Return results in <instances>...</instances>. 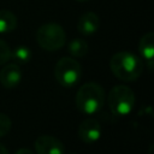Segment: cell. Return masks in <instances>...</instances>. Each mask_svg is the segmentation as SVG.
<instances>
[{
	"instance_id": "cell-1",
	"label": "cell",
	"mask_w": 154,
	"mask_h": 154,
	"mask_svg": "<svg viewBox=\"0 0 154 154\" xmlns=\"http://www.w3.org/2000/svg\"><path fill=\"white\" fill-rule=\"evenodd\" d=\"M112 73L120 81L134 82L143 72V60L131 52H118L112 55L109 60Z\"/></svg>"
},
{
	"instance_id": "cell-2",
	"label": "cell",
	"mask_w": 154,
	"mask_h": 154,
	"mask_svg": "<svg viewBox=\"0 0 154 154\" xmlns=\"http://www.w3.org/2000/svg\"><path fill=\"white\" fill-rule=\"evenodd\" d=\"M106 95L103 88L95 82L84 83L76 94V107L79 112L87 116L97 113L105 105Z\"/></svg>"
},
{
	"instance_id": "cell-3",
	"label": "cell",
	"mask_w": 154,
	"mask_h": 154,
	"mask_svg": "<svg viewBox=\"0 0 154 154\" xmlns=\"http://www.w3.org/2000/svg\"><path fill=\"white\" fill-rule=\"evenodd\" d=\"M107 102L111 112L118 117H125L130 114L135 107L136 97L131 88L118 84L114 85L107 96Z\"/></svg>"
},
{
	"instance_id": "cell-4",
	"label": "cell",
	"mask_w": 154,
	"mask_h": 154,
	"mask_svg": "<svg viewBox=\"0 0 154 154\" xmlns=\"http://www.w3.org/2000/svg\"><path fill=\"white\" fill-rule=\"evenodd\" d=\"M36 41L45 51L54 52L64 47L66 42V34L58 23L42 24L36 31Z\"/></svg>"
},
{
	"instance_id": "cell-5",
	"label": "cell",
	"mask_w": 154,
	"mask_h": 154,
	"mask_svg": "<svg viewBox=\"0 0 154 154\" xmlns=\"http://www.w3.org/2000/svg\"><path fill=\"white\" fill-rule=\"evenodd\" d=\"M54 77L61 87L72 88L81 81L82 66L75 58L63 57L55 64Z\"/></svg>"
},
{
	"instance_id": "cell-6",
	"label": "cell",
	"mask_w": 154,
	"mask_h": 154,
	"mask_svg": "<svg viewBox=\"0 0 154 154\" xmlns=\"http://www.w3.org/2000/svg\"><path fill=\"white\" fill-rule=\"evenodd\" d=\"M101 134H102L101 124L95 118L84 119L78 125V129H77V135L79 140L87 144H93L97 142L101 137Z\"/></svg>"
},
{
	"instance_id": "cell-7",
	"label": "cell",
	"mask_w": 154,
	"mask_h": 154,
	"mask_svg": "<svg viewBox=\"0 0 154 154\" xmlns=\"http://www.w3.org/2000/svg\"><path fill=\"white\" fill-rule=\"evenodd\" d=\"M36 154H65V147L60 140L51 135H41L35 140Z\"/></svg>"
},
{
	"instance_id": "cell-8",
	"label": "cell",
	"mask_w": 154,
	"mask_h": 154,
	"mask_svg": "<svg viewBox=\"0 0 154 154\" xmlns=\"http://www.w3.org/2000/svg\"><path fill=\"white\" fill-rule=\"evenodd\" d=\"M22 82V70L18 64H5L0 70V83L6 89H13Z\"/></svg>"
},
{
	"instance_id": "cell-9",
	"label": "cell",
	"mask_w": 154,
	"mask_h": 154,
	"mask_svg": "<svg viewBox=\"0 0 154 154\" xmlns=\"http://www.w3.org/2000/svg\"><path fill=\"white\" fill-rule=\"evenodd\" d=\"M100 19L99 16L94 12H85L83 13L77 22V30L79 34L84 36H90L99 30Z\"/></svg>"
},
{
	"instance_id": "cell-10",
	"label": "cell",
	"mask_w": 154,
	"mask_h": 154,
	"mask_svg": "<svg viewBox=\"0 0 154 154\" xmlns=\"http://www.w3.org/2000/svg\"><path fill=\"white\" fill-rule=\"evenodd\" d=\"M138 51L150 70L153 67V60H154V34L152 31L146 32L141 37L138 42Z\"/></svg>"
},
{
	"instance_id": "cell-11",
	"label": "cell",
	"mask_w": 154,
	"mask_h": 154,
	"mask_svg": "<svg viewBox=\"0 0 154 154\" xmlns=\"http://www.w3.org/2000/svg\"><path fill=\"white\" fill-rule=\"evenodd\" d=\"M17 28V17L7 10H0V34L12 32Z\"/></svg>"
},
{
	"instance_id": "cell-12",
	"label": "cell",
	"mask_w": 154,
	"mask_h": 154,
	"mask_svg": "<svg viewBox=\"0 0 154 154\" xmlns=\"http://www.w3.org/2000/svg\"><path fill=\"white\" fill-rule=\"evenodd\" d=\"M69 53L73 58H82L88 53V43L83 38H73L67 45Z\"/></svg>"
},
{
	"instance_id": "cell-13",
	"label": "cell",
	"mask_w": 154,
	"mask_h": 154,
	"mask_svg": "<svg viewBox=\"0 0 154 154\" xmlns=\"http://www.w3.org/2000/svg\"><path fill=\"white\" fill-rule=\"evenodd\" d=\"M10 59H12L13 63H16L18 65L26 64L31 59V51L25 46H17L13 51H11Z\"/></svg>"
},
{
	"instance_id": "cell-14",
	"label": "cell",
	"mask_w": 154,
	"mask_h": 154,
	"mask_svg": "<svg viewBox=\"0 0 154 154\" xmlns=\"http://www.w3.org/2000/svg\"><path fill=\"white\" fill-rule=\"evenodd\" d=\"M11 126H12V122L10 117L0 112V137L6 136L11 131Z\"/></svg>"
},
{
	"instance_id": "cell-15",
	"label": "cell",
	"mask_w": 154,
	"mask_h": 154,
	"mask_svg": "<svg viewBox=\"0 0 154 154\" xmlns=\"http://www.w3.org/2000/svg\"><path fill=\"white\" fill-rule=\"evenodd\" d=\"M10 57H11V48H10V46L4 40L0 38V66L5 65L10 60Z\"/></svg>"
},
{
	"instance_id": "cell-16",
	"label": "cell",
	"mask_w": 154,
	"mask_h": 154,
	"mask_svg": "<svg viewBox=\"0 0 154 154\" xmlns=\"http://www.w3.org/2000/svg\"><path fill=\"white\" fill-rule=\"evenodd\" d=\"M16 154H34V153L28 148H20V149H18L16 152Z\"/></svg>"
},
{
	"instance_id": "cell-17",
	"label": "cell",
	"mask_w": 154,
	"mask_h": 154,
	"mask_svg": "<svg viewBox=\"0 0 154 154\" xmlns=\"http://www.w3.org/2000/svg\"><path fill=\"white\" fill-rule=\"evenodd\" d=\"M0 154H8V150L0 143Z\"/></svg>"
},
{
	"instance_id": "cell-18",
	"label": "cell",
	"mask_w": 154,
	"mask_h": 154,
	"mask_svg": "<svg viewBox=\"0 0 154 154\" xmlns=\"http://www.w3.org/2000/svg\"><path fill=\"white\" fill-rule=\"evenodd\" d=\"M76 1H79V2H84V1H89V0H76Z\"/></svg>"
},
{
	"instance_id": "cell-19",
	"label": "cell",
	"mask_w": 154,
	"mask_h": 154,
	"mask_svg": "<svg viewBox=\"0 0 154 154\" xmlns=\"http://www.w3.org/2000/svg\"><path fill=\"white\" fill-rule=\"evenodd\" d=\"M70 154H77V153H70Z\"/></svg>"
}]
</instances>
